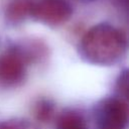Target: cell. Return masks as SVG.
<instances>
[{"label": "cell", "instance_id": "obj_3", "mask_svg": "<svg viewBox=\"0 0 129 129\" xmlns=\"http://www.w3.org/2000/svg\"><path fill=\"white\" fill-rule=\"evenodd\" d=\"M73 13L71 5L66 0L33 1L31 17L46 25L57 26L68 21Z\"/></svg>", "mask_w": 129, "mask_h": 129}, {"label": "cell", "instance_id": "obj_5", "mask_svg": "<svg viewBox=\"0 0 129 129\" xmlns=\"http://www.w3.org/2000/svg\"><path fill=\"white\" fill-rule=\"evenodd\" d=\"M33 1L31 0H15L6 10V19L8 22L16 24L23 21L27 16H31Z\"/></svg>", "mask_w": 129, "mask_h": 129}, {"label": "cell", "instance_id": "obj_7", "mask_svg": "<svg viewBox=\"0 0 129 129\" xmlns=\"http://www.w3.org/2000/svg\"><path fill=\"white\" fill-rule=\"evenodd\" d=\"M33 114L36 120L43 123L48 122L54 115V104L48 99H40L34 105Z\"/></svg>", "mask_w": 129, "mask_h": 129}, {"label": "cell", "instance_id": "obj_6", "mask_svg": "<svg viewBox=\"0 0 129 129\" xmlns=\"http://www.w3.org/2000/svg\"><path fill=\"white\" fill-rule=\"evenodd\" d=\"M57 129H88L83 115L77 111L69 110L59 115L56 123Z\"/></svg>", "mask_w": 129, "mask_h": 129}, {"label": "cell", "instance_id": "obj_2", "mask_svg": "<svg viewBox=\"0 0 129 129\" xmlns=\"http://www.w3.org/2000/svg\"><path fill=\"white\" fill-rule=\"evenodd\" d=\"M128 112L125 100L109 97L96 105L95 116L100 129H125L128 123Z\"/></svg>", "mask_w": 129, "mask_h": 129}, {"label": "cell", "instance_id": "obj_9", "mask_svg": "<svg viewBox=\"0 0 129 129\" xmlns=\"http://www.w3.org/2000/svg\"><path fill=\"white\" fill-rule=\"evenodd\" d=\"M31 125L23 120H5L0 121V129H30Z\"/></svg>", "mask_w": 129, "mask_h": 129}, {"label": "cell", "instance_id": "obj_4", "mask_svg": "<svg viewBox=\"0 0 129 129\" xmlns=\"http://www.w3.org/2000/svg\"><path fill=\"white\" fill-rule=\"evenodd\" d=\"M27 66L13 46L0 56V84L8 87L19 85L25 79Z\"/></svg>", "mask_w": 129, "mask_h": 129}, {"label": "cell", "instance_id": "obj_1", "mask_svg": "<svg viewBox=\"0 0 129 129\" xmlns=\"http://www.w3.org/2000/svg\"><path fill=\"white\" fill-rule=\"evenodd\" d=\"M127 40L118 28L102 23L90 28L80 42V55L86 61L98 66H112L125 54Z\"/></svg>", "mask_w": 129, "mask_h": 129}, {"label": "cell", "instance_id": "obj_8", "mask_svg": "<svg viewBox=\"0 0 129 129\" xmlns=\"http://www.w3.org/2000/svg\"><path fill=\"white\" fill-rule=\"evenodd\" d=\"M117 91L120 94V98L125 100L128 96V71L125 70L121 73L119 76V79L117 81Z\"/></svg>", "mask_w": 129, "mask_h": 129}]
</instances>
